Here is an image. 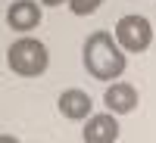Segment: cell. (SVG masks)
I'll return each instance as SVG.
<instances>
[{
  "mask_svg": "<svg viewBox=\"0 0 156 143\" xmlns=\"http://www.w3.org/2000/svg\"><path fill=\"white\" fill-rule=\"evenodd\" d=\"M81 59H84V69L90 78L97 81H115L119 75H125V50L119 47L115 34L109 31H94L87 34V41L81 47Z\"/></svg>",
  "mask_w": 156,
  "mask_h": 143,
  "instance_id": "cell-1",
  "label": "cell"
},
{
  "mask_svg": "<svg viewBox=\"0 0 156 143\" xmlns=\"http://www.w3.org/2000/svg\"><path fill=\"white\" fill-rule=\"evenodd\" d=\"M6 66L22 78H37L50 66V53L37 37H19L6 50Z\"/></svg>",
  "mask_w": 156,
  "mask_h": 143,
  "instance_id": "cell-2",
  "label": "cell"
},
{
  "mask_svg": "<svg viewBox=\"0 0 156 143\" xmlns=\"http://www.w3.org/2000/svg\"><path fill=\"white\" fill-rule=\"evenodd\" d=\"M115 41H119V47L125 50V53H144V50L150 47V41H153L150 19L137 16V12L122 16L119 22H115Z\"/></svg>",
  "mask_w": 156,
  "mask_h": 143,
  "instance_id": "cell-3",
  "label": "cell"
},
{
  "mask_svg": "<svg viewBox=\"0 0 156 143\" xmlns=\"http://www.w3.org/2000/svg\"><path fill=\"white\" fill-rule=\"evenodd\" d=\"M81 137H84V143H115L119 140V121H115L112 112L90 115L81 128Z\"/></svg>",
  "mask_w": 156,
  "mask_h": 143,
  "instance_id": "cell-4",
  "label": "cell"
},
{
  "mask_svg": "<svg viewBox=\"0 0 156 143\" xmlns=\"http://www.w3.org/2000/svg\"><path fill=\"white\" fill-rule=\"evenodd\" d=\"M6 25L12 31H22V34L34 31L41 25V6L34 0H12L6 9Z\"/></svg>",
  "mask_w": 156,
  "mask_h": 143,
  "instance_id": "cell-5",
  "label": "cell"
},
{
  "mask_svg": "<svg viewBox=\"0 0 156 143\" xmlns=\"http://www.w3.org/2000/svg\"><path fill=\"white\" fill-rule=\"evenodd\" d=\"M103 103L112 115H128L137 109V87L134 84H125V81H112L103 94Z\"/></svg>",
  "mask_w": 156,
  "mask_h": 143,
  "instance_id": "cell-6",
  "label": "cell"
},
{
  "mask_svg": "<svg viewBox=\"0 0 156 143\" xmlns=\"http://www.w3.org/2000/svg\"><path fill=\"white\" fill-rule=\"evenodd\" d=\"M56 106H59V112L66 115L69 121H87V118H90V109H94V100H90L84 90L69 87V90H62V94H59Z\"/></svg>",
  "mask_w": 156,
  "mask_h": 143,
  "instance_id": "cell-7",
  "label": "cell"
},
{
  "mask_svg": "<svg viewBox=\"0 0 156 143\" xmlns=\"http://www.w3.org/2000/svg\"><path fill=\"white\" fill-rule=\"evenodd\" d=\"M103 0H69V9L75 12V16H90L94 9H100Z\"/></svg>",
  "mask_w": 156,
  "mask_h": 143,
  "instance_id": "cell-8",
  "label": "cell"
},
{
  "mask_svg": "<svg viewBox=\"0 0 156 143\" xmlns=\"http://www.w3.org/2000/svg\"><path fill=\"white\" fill-rule=\"evenodd\" d=\"M0 143H19V137H12V134H0Z\"/></svg>",
  "mask_w": 156,
  "mask_h": 143,
  "instance_id": "cell-9",
  "label": "cell"
},
{
  "mask_svg": "<svg viewBox=\"0 0 156 143\" xmlns=\"http://www.w3.org/2000/svg\"><path fill=\"white\" fill-rule=\"evenodd\" d=\"M62 3H69V0H44V6H62Z\"/></svg>",
  "mask_w": 156,
  "mask_h": 143,
  "instance_id": "cell-10",
  "label": "cell"
}]
</instances>
